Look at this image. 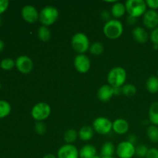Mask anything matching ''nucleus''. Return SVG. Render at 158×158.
<instances>
[{
	"label": "nucleus",
	"instance_id": "15",
	"mask_svg": "<svg viewBox=\"0 0 158 158\" xmlns=\"http://www.w3.org/2000/svg\"><path fill=\"white\" fill-rule=\"evenodd\" d=\"M112 130L117 134H126L129 130V123L124 119H117L113 122Z\"/></svg>",
	"mask_w": 158,
	"mask_h": 158
},
{
	"label": "nucleus",
	"instance_id": "37",
	"mask_svg": "<svg viewBox=\"0 0 158 158\" xmlns=\"http://www.w3.org/2000/svg\"><path fill=\"white\" fill-rule=\"evenodd\" d=\"M127 22L128 24L131 25V26H132V25H134V23L137 22V18L131 16V15H128V17L127 18Z\"/></svg>",
	"mask_w": 158,
	"mask_h": 158
},
{
	"label": "nucleus",
	"instance_id": "39",
	"mask_svg": "<svg viewBox=\"0 0 158 158\" xmlns=\"http://www.w3.org/2000/svg\"><path fill=\"white\" fill-rule=\"evenodd\" d=\"M128 141L131 142V143H136V141H137V139H136V137H134V135H131V137H129V140H128Z\"/></svg>",
	"mask_w": 158,
	"mask_h": 158
},
{
	"label": "nucleus",
	"instance_id": "20",
	"mask_svg": "<svg viewBox=\"0 0 158 158\" xmlns=\"http://www.w3.org/2000/svg\"><path fill=\"white\" fill-rule=\"evenodd\" d=\"M116 152V148L113 143L107 141L104 143L101 148V157H114V154Z\"/></svg>",
	"mask_w": 158,
	"mask_h": 158
},
{
	"label": "nucleus",
	"instance_id": "38",
	"mask_svg": "<svg viewBox=\"0 0 158 158\" xmlns=\"http://www.w3.org/2000/svg\"><path fill=\"white\" fill-rule=\"evenodd\" d=\"M114 95H120V94H122L121 87H114Z\"/></svg>",
	"mask_w": 158,
	"mask_h": 158
},
{
	"label": "nucleus",
	"instance_id": "33",
	"mask_svg": "<svg viewBox=\"0 0 158 158\" xmlns=\"http://www.w3.org/2000/svg\"><path fill=\"white\" fill-rule=\"evenodd\" d=\"M9 6V2L8 0H0V15L7 10Z\"/></svg>",
	"mask_w": 158,
	"mask_h": 158
},
{
	"label": "nucleus",
	"instance_id": "16",
	"mask_svg": "<svg viewBox=\"0 0 158 158\" xmlns=\"http://www.w3.org/2000/svg\"><path fill=\"white\" fill-rule=\"evenodd\" d=\"M133 36L134 39L139 43H147L148 40V33L146 31V29H143V28L140 27V26H137L135 27L133 29Z\"/></svg>",
	"mask_w": 158,
	"mask_h": 158
},
{
	"label": "nucleus",
	"instance_id": "22",
	"mask_svg": "<svg viewBox=\"0 0 158 158\" xmlns=\"http://www.w3.org/2000/svg\"><path fill=\"white\" fill-rule=\"evenodd\" d=\"M147 89L151 94H157L158 92V78L155 76H151L148 79L146 83Z\"/></svg>",
	"mask_w": 158,
	"mask_h": 158
},
{
	"label": "nucleus",
	"instance_id": "2",
	"mask_svg": "<svg viewBox=\"0 0 158 158\" xmlns=\"http://www.w3.org/2000/svg\"><path fill=\"white\" fill-rule=\"evenodd\" d=\"M123 32V26L121 22L117 19H110L103 26V33L110 40L120 38Z\"/></svg>",
	"mask_w": 158,
	"mask_h": 158
},
{
	"label": "nucleus",
	"instance_id": "21",
	"mask_svg": "<svg viewBox=\"0 0 158 158\" xmlns=\"http://www.w3.org/2000/svg\"><path fill=\"white\" fill-rule=\"evenodd\" d=\"M148 117L152 125L158 126V102H154L151 105Z\"/></svg>",
	"mask_w": 158,
	"mask_h": 158
},
{
	"label": "nucleus",
	"instance_id": "28",
	"mask_svg": "<svg viewBox=\"0 0 158 158\" xmlns=\"http://www.w3.org/2000/svg\"><path fill=\"white\" fill-rule=\"evenodd\" d=\"M89 52L91 54L94 56H100L104 51V47H103V44L100 42H95L93 43L89 47Z\"/></svg>",
	"mask_w": 158,
	"mask_h": 158
},
{
	"label": "nucleus",
	"instance_id": "10",
	"mask_svg": "<svg viewBox=\"0 0 158 158\" xmlns=\"http://www.w3.org/2000/svg\"><path fill=\"white\" fill-rule=\"evenodd\" d=\"M74 66L80 73H86L89 70L91 66L89 57L85 54H79L74 59Z\"/></svg>",
	"mask_w": 158,
	"mask_h": 158
},
{
	"label": "nucleus",
	"instance_id": "17",
	"mask_svg": "<svg viewBox=\"0 0 158 158\" xmlns=\"http://www.w3.org/2000/svg\"><path fill=\"white\" fill-rule=\"evenodd\" d=\"M80 158H93L97 156V148L91 144L83 146L79 151Z\"/></svg>",
	"mask_w": 158,
	"mask_h": 158
},
{
	"label": "nucleus",
	"instance_id": "19",
	"mask_svg": "<svg viewBox=\"0 0 158 158\" xmlns=\"http://www.w3.org/2000/svg\"><path fill=\"white\" fill-rule=\"evenodd\" d=\"M94 130L89 126H83L78 132V137L83 141H88L94 137Z\"/></svg>",
	"mask_w": 158,
	"mask_h": 158
},
{
	"label": "nucleus",
	"instance_id": "11",
	"mask_svg": "<svg viewBox=\"0 0 158 158\" xmlns=\"http://www.w3.org/2000/svg\"><path fill=\"white\" fill-rule=\"evenodd\" d=\"M21 15L23 19L29 23H35L40 18V12L31 5H26L22 9Z\"/></svg>",
	"mask_w": 158,
	"mask_h": 158
},
{
	"label": "nucleus",
	"instance_id": "7",
	"mask_svg": "<svg viewBox=\"0 0 158 158\" xmlns=\"http://www.w3.org/2000/svg\"><path fill=\"white\" fill-rule=\"evenodd\" d=\"M113 122L106 117H100L94 120L93 123V129L99 134H107L112 131Z\"/></svg>",
	"mask_w": 158,
	"mask_h": 158
},
{
	"label": "nucleus",
	"instance_id": "13",
	"mask_svg": "<svg viewBox=\"0 0 158 158\" xmlns=\"http://www.w3.org/2000/svg\"><path fill=\"white\" fill-rule=\"evenodd\" d=\"M143 23L147 28L154 29L158 26V12L156 10L150 9L143 15Z\"/></svg>",
	"mask_w": 158,
	"mask_h": 158
},
{
	"label": "nucleus",
	"instance_id": "41",
	"mask_svg": "<svg viewBox=\"0 0 158 158\" xmlns=\"http://www.w3.org/2000/svg\"><path fill=\"white\" fill-rule=\"evenodd\" d=\"M43 158H57V157L52 154H47L43 157Z\"/></svg>",
	"mask_w": 158,
	"mask_h": 158
},
{
	"label": "nucleus",
	"instance_id": "30",
	"mask_svg": "<svg viewBox=\"0 0 158 158\" xmlns=\"http://www.w3.org/2000/svg\"><path fill=\"white\" fill-rule=\"evenodd\" d=\"M148 151H149V149H148V148L146 146V145L140 144L136 148L135 154L137 156V157L140 158H144L146 157Z\"/></svg>",
	"mask_w": 158,
	"mask_h": 158
},
{
	"label": "nucleus",
	"instance_id": "43",
	"mask_svg": "<svg viewBox=\"0 0 158 158\" xmlns=\"http://www.w3.org/2000/svg\"><path fill=\"white\" fill-rule=\"evenodd\" d=\"M93 158H101V157H99V156H95V157H93Z\"/></svg>",
	"mask_w": 158,
	"mask_h": 158
},
{
	"label": "nucleus",
	"instance_id": "44",
	"mask_svg": "<svg viewBox=\"0 0 158 158\" xmlns=\"http://www.w3.org/2000/svg\"><path fill=\"white\" fill-rule=\"evenodd\" d=\"M101 158H116L114 157H101Z\"/></svg>",
	"mask_w": 158,
	"mask_h": 158
},
{
	"label": "nucleus",
	"instance_id": "36",
	"mask_svg": "<svg viewBox=\"0 0 158 158\" xmlns=\"http://www.w3.org/2000/svg\"><path fill=\"white\" fill-rule=\"evenodd\" d=\"M101 15V18L103 19V20H106V22H108L110 20V12H108V11H106V10L103 11V12H101V15Z\"/></svg>",
	"mask_w": 158,
	"mask_h": 158
},
{
	"label": "nucleus",
	"instance_id": "47",
	"mask_svg": "<svg viewBox=\"0 0 158 158\" xmlns=\"http://www.w3.org/2000/svg\"><path fill=\"white\" fill-rule=\"evenodd\" d=\"M157 76H158V69H157Z\"/></svg>",
	"mask_w": 158,
	"mask_h": 158
},
{
	"label": "nucleus",
	"instance_id": "25",
	"mask_svg": "<svg viewBox=\"0 0 158 158\" xmlns=\"http://www.w3.org/2000/svg\"><path fill=\"white\" fill-rule=\"evenodd\" d=\"M78 133L74 129H69L64 134V140L67 144H73L77 140Z\"/></svg>",
	"mask_w": 158,
	"mask_h": 158
},
{
	"label": "nucleus",
	"instance_id": "12",
	"mask_svg": "<svg viewBox=\"0 0 158 158\" xmlns=\"http://www.w3.org/2000/svg\"><path fill=\"white\" fill-rule=\"evenodd\" d=\"M80 154L73 144H65L60 147L57 152V158H79Z\"/></svg>",
	"mask_w": 158,
	"mask_h": 158
},
{
	"label": "nucleus",
	"instance_id": "42",
	"mask_svg": "<svg viewBox=\"0 0 158 158\" xmlns=\"http://www.w3.org/2000/svg\"><path fill=\"white\" fill-rule=\"evenodd\" d=\"M154 49H158V45H154Z\"/></svg>",
	"mask_w": 158,
	"mask_h": 158
},
{
	"label": "nucleus",
	"instance_id": "3",
	"mask_svg": "<svg viewBox=\"0 0 158 158\" xmlns=\"http://www.w3.org/2000/svg\"><path fill=\"white\" fill-rule=\"evenodd\" d=\"M127 12L129 15L138 18L147 12L146 1L144 0H127L125 2Z\"/></svg>",
	"mask_w": 158,
	"mask_h": 158
},
{
	"label": "nucleus",
	"instance_id": "6",
	"mask_svg": "<svg viewBox=\"0 0 158 158\" xmlns=\"http://www.w3.org/2000/svg\"><path fill=\"white\" fill-rule=\"evenodd\" d=\"M51 114V107L48 103L40 102L34 105L31 110L32 118L36 121H43L49 117Z\"/></svg>",
	"mask_w": 158,
	"mask_h": 158
},
{
	"label": "nucleus",
	"instance_id": "46",
	"mask_svg": "<svg viewBox=\"0 0 158 158\" xmlns=\"http://www.w3.org/2000/svg\"><path fill=\"white\" fill-rule=\"evenodd\" d=\"M1 88H2V83L1 82H0V89H1Z\"/></svg>",
	"mask_w": 158,
	"mask_h": 158
},
{
	"label": "nucleus",
	"instance_id": "1",
	"mask_svg": "<svg viewBox=\"0 0 158 158\" xmlns=\"http://www.w3.org/2000/svg\"><path fill=\"white\" fill-rule=\"evenodd\" d=\"M127 79L126 70L123 67L117 66L110 69L107 75L108 84L112 87H121Z\"/></svg>",
	"mask_w": 158,
	"mask_h": 158
},
{
	"label": "nucleus",
	"instance_id": "32",
	"mask_svg": "<svg viewBox=\"0 0 158 158\" xmlns=\"http://www.w3.org/2000/svg\"><path fill=\"white\" fill-rule=\"evenodd\" d=\"M150 38L154 45H158V27L153 29L151 35H150Z\"/></svg>",
	"mask_w": 158,
	"mask_h": 158
},
{
	"label": "nucleus",
	"instance_id": "4",
	"mask_svg": "<svg viewBox=\"0 0 158 158\" xmlns=\"http://www.w3.org/2000/svg\"><path fill=\"white\" fill-rule=\"evenodd\" d=\"M59 18V11L56 8L52 6H48L43 8L40 12L39 20L43 26H49L55 23Z\"/></svg>",
	"mask_w": 158,
	"mask_h": 158
},
{
	"label": "nucleus",
	"instance_id": "8",
	"mask_svg": "<svg viewBox=\"0 0 158 158\" xmlns=\"http://www.w3.org/2000/svg\"><path fill=\"white\" fill-rule=\"evenodd\" d=\"M136 148L134 143L128 140L119 143L116 149L117 157L119 158H132L135 155Z\"/></svg>",
	"mask_w": 158,
	"mask_h": 158
},
{
	"label": "nucleus",
	"instance_id": "35",
	"mask_svg": "<svg viewBox=\"0 0 158 158\" xmlns=\"http://www.w3.org/2000/svg\"><path fill=\"white\" fill-rule=\"evenodd\" d=\"M146 4L148 7L152 10H156L158 9V0H147Z\"/></svg>",
	"mask_w": 158,
	"mask_h": 158
},
{
	"label": "nucleus",
	"instance_id": "23",
	"mask_svg": "<svg viewBox=\"0 0 158 158\" xmlns=\"http://www.w3.org/2000/svg\"><path fill=\"white\" fill-rule=\"evenodd\" d=\"M12 111L10 103L4 100H0V119L8 117Z\"/></svg>",
	"mask_w": 158,
	"mask_h": 158
},
{
	"label": "nucleus",
	"instance_id": "31",
	"mask_svg": "<svg viewBox=\"0 0 158 158\" xmlns=\"http://www.w3.org/2000/svg\"><path fill=\"white\" fill-rule=\"evenodd\" d=\"M35 131L38 134H44L46 131V126L43 121H37L35 124Z\"/></svg>",
	"mask_w": 158,
	"mask_h": 158
},
{
	"label": "nucleus",
	"instance_id": "18",
	"mask_svg": "<svg viewBox=\"0 0 158 158\" xmlns=\"http://www.w3.org/2000/svg\"><path fill=\"white\" fill-rule=\"evenodd\" d=\"M126 12L127 10L125 4L120 2H116L112 6V8H111V14L116 19L123 16Z\"/></svg>",
	"mask_w": 158,
	"mask_h": 158
},
{
	"label": "nucleus",
	"instance_id": "45",
	"mask_svg": "<svg viewBox=\"0 0 158 158\" xmlns=\"http://www.w3.org/2000/svg\"><path fill=\"white\" fill-rule=\"evenodd\" d=\"M1 23H2V19L1 17H0V25H1Z\"/></svg>",
	"mask_w": 158,
	"mask_h": 158
},
{
	"label": "nucleus",
	"instance_id": "29",
	"mask_svg": "<svg viewBox=\"0 0 158 158\" xmlns=\"http://www.w3.org/2000/svg\"><path fill=\"white\" fill-rule=\"evenodd\" d=\"M121 89L122 94L123 95L127 96V97H133L137 93V88H136V86L134 84H131V83L124 84L121 87Z\"/></svg>",
	"mask_w": 158,
	"mask_h": 158
},
{
	"label": "nucleus",
	"instance_id": "5",
	"mask_svg": "<svg viewBox=\"0 0 158 158\" xmlns=\"http://www.w3.org/2000/svg\"><path fill=\"white\" fill-rule=\"evenodd\" d=\"M72 47L79 54H84L89 49V40L87 35L82 32L76 33L71 40Z\"/></svg>",
	"mask_w": 158,
	"mask_h": 158
},
{
	"label": "nucleus",
	"instance_id": "27",
	"mask_svg": "<svg viewBox=\"0 0 158 158\" xmlns=\"http://www.w3.org/2000/svg\"><path fill=\"white\" fill-rule=\"evenodd\" d=\"M15 66V60L11 58H5L0 62V67L2 69L6 71L11 70Z\"/></svg>",
	"mask_w": 158,
	"mask_h": 158
},
{
	"label": "nucleus",
	"instance_id": "26",
	"mask_svg": "<svg viewBox=\"0 0 158 158\" xmlns=\"http://www.w3.org/2000/svg\"><path fill=\"white\" fill-rule=\"evenodd\" d=\"M147 134L153 143H157L158 142V127L155 125H151L147 130Z\"/></svg>",
	"mask_w": 158,
	"mask_h": 158
},
{
	"label": "nucleus",
	"instance_id": "34",
	"mask_svg": "<svg viewBox=\"0 0 158 158\" xmlns=\"http://www.w3.org/2000/svg\"><path fill=\"white\" fill-rule=\"evenodd\" d=\"M145 158H158V149L155 148H152L149 149L148 154Z\"/></svg>",
	"mask_w": 158,
	"mask_h": 158
},
{
	"label": "nucleus",
	"instance_id": "9",
	"mask_svg": "<svg viewBox=\"0 0 158 158\" xmlns=\"http://www.w3.org/2000/svg\"><path fill=\"white\" fill-rule=\"evenodd\" d=\"M15 67L23 74H29L33 69V62L28 56H19L15 60Z\"/></svg>",
	"mask_w": 158,
	"mask_h": 158
},
{
	"label": "nucleus",
	"instance_id": "14",
	"mask_svg": "<svg viewBox=\"0 0 158 158\" xmlns=\"http://www.w3.org/2000/svg\"><path fill=\"white\" fill-rule=\"evenodd\" d=\"M114 95V87L109 84H105L100 86L97 92L98 99L102 102H108Z\"/></svg>",
	"mask_w": 158,
	"mask_h": 158
},
{
	"label": "nucleus",
	"instance_id": "40",
	"mask_svg": "<svg viewBox=\"0 0 158 158\" xmlns=\"http://www.w3.org/2000/svg\"><path fill=\"white\" fill-rule=\"evenodd\" d=\"M5 48V43L4 41H2V40H0V52L3 51Z\"/></svg>",
	"mask_w": 158,
	"mask_h": 158
},
{
	"label": "nucleus",
	"instance_id": "24",
	"mask_svg": "<svg viewBox=\"0 0 158 158\" xmlns=\"http://www.w3.org/2000/svg\"><path fill=\"white\" fill-rule=\"evenodd\" d=\"M38 37L41 41H49L51 37V32L49 28L45 26H40L38 29Z\"/></svg>",
	"mask_w": 158,
	"mask_h": 158
}]
</instances>
